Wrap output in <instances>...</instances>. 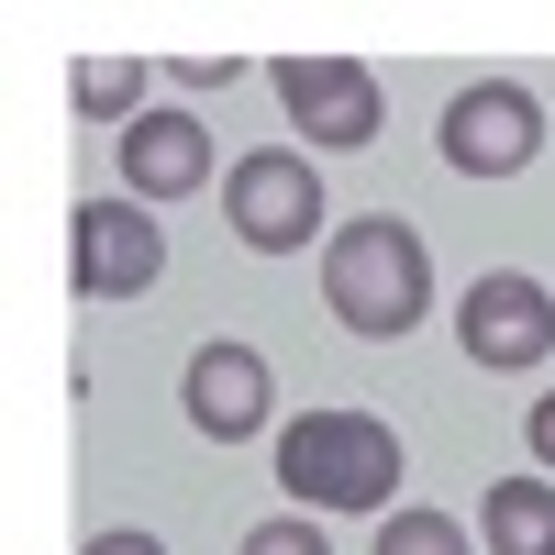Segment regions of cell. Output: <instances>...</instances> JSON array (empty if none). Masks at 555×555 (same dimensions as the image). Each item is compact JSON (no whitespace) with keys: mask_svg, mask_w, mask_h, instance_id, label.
Segmentation results:
<instances>
[{"mask_svg":"<svg viewBox=\"0 0 555 555\" xmlns=\"http://www.w3.org/2000/svg\"><path fill=\"white\" fill-rule=\"evenodd\" d=\"M167 78H178V89H190V101H201V89H234V78H245V67H234V56H178V67H167Z\"/></svg>","mask_w":555,"mask_h":555,"instance_id":"cell-15","label":"cell"},{"mask_svg":"<svg viewBox=\"0 0 555 555\" xmlns=\"http://www.w3.org/2000/svg\"><path fill=\"white\" fill-rule=\"evenodd\" d=\"M190 423L211 434V444H256L267 423H278V366L256 356V345H201L190 356Z\"/></svg>","mask_w":555,"mask_h":555,"instance_id":"cell-8","label":"cell"},{"mask_svg":"<svg viewBox=\"0 0 555 555\" xmlns=\"http://www.w3.org/2000/svg\"><path fill=\"white\" fill-rule=\"evenodd\" d=\"M67 278L78 300H145L167 278V234L145 201H78L67 211Z\"/></svg>","mask_w":555,"mask_h":555,"instance_id":"cell-6","label":"cell"},{"mask_svg":"<svg viewBox=\"0 0 555 555\" xmlns=\"http://www.w3.org/2000/svg\"><path fill=\"white\" fill-rule=\"evenodd\" d=\"M278 112L300 122V145L311 156H345V145H378V67H356V56H278Z\"/></svg>","mask_w":555,"mask_h":555,"instance_id":"cell-7","label":"cell"},{"mask_svg":"<svg viewBox=\"0 0 555 555\" xmlns=\"http://www.w3.org/2000/svg\"><path fill=\"white\" fill-rule=\"evenodd\" d=\"M378 555H467V522L411 500V512H378Z\"/></svg>","mask_w":555,"mask_h":555,"instance_id":"cell-11","label":"cell"},{"mask_svg":"<svg viewBox=\"0 0 555 555\" xmlns=\"http://www.w3.org/2000/svg\"><path fill=\"white\" fill-rule=\"evenodd\" d=\"M322 211L334 201H322L300 145H256V156L222 167V222H234V245H256V256H300L322 234Z\"/></svg>","mask_w":555,"mask_h":555,"instance_id":"cell-3","label":"cell"},{"mask_svg":"<svg viewBox=\"0 0 555 555\" xmlns=\"http://www.w3.org/2000/svg\"><path fill=\"white\" fill-rule=\"evenodd\" d=\"M522 455H533V478H555V389L522 411Z\"/></svg>","mask_w":555,"mask_h":555,"instance_id":"cell-14","label":"cell"},{"mask_svg":"<svg viewBox=\"0 0 555 555\" xmlns=\"http://www.w3.org/2000/svg\"><path fill=\"white\" fill-rule=\"evenodd\" d=\"M322 300H334L345 334L400 345L411 322L434 311V256H423V234H411L400 211H356V222H334V234H322Z\"/></svg>","mask_w":555,"mask_h":555,"instance_id":"cell-1","label":"cell"},{"mask_svg":"<svg viewBox=\"0 0 555 555\" xmlns=\"http://www.w3.org/2000/svg\"><path fill=\"white\" fill-rule=\"evenodd\" d=\"M278 489H289V512H389L400 489V434L378 411H300V423H278Z\"/></svg>","mask_w":555,"mask_h":555,"instance_id":"cell-2","label":"cell"},{"mask_svg":"<svg viewBox=\"0 0 555 555\" xmlns=\"http://www.w3.org/2000/svg\"><path fill=\"white\" fill-rule=\"evenodd\" d=\"M78 112L89 122H112V112H133V101H145V67H122V56H78Z\"/></svg>","mask_w":555,"mask_h":555,"instance_id":"cell-12","label":"cell"},{"mask_svg":"<svg viewBox=\"0 0 555 555\" xmlns=\"http://www.w3.org/2000/svg\"><path fill=\"white\" fill-rule=\"evenodd\" d=\"M489 555H555V478H500L489 489Z\"/></svg>","mask_w":555,"mask_h":555,"instance_id":"cell-10","label":"cell"},{"mask_svg":"<svg viewBox=\"0 0 555 555\" xmlns=\"http://www.w3.org/2000/svg\"><path fill=\"white\" fill-rule=\"evenodd\" d=\"M78 555H167V544H156V533H89Z\"/></svg>","mask_w":555,"mask_h":555,"instance_id":"cell-16","label":"cell"},{"mask_svg":"<svg viewBox=\"0 0 555 555\" xmlns=\"http://www.w3.org/2000/svg\"><path fill=\"white\" fill-rule=\"evenodd\" d=\"M201 178H211V122L201 112H133L122 122V190L145 211L156 201H190Z\"/></svg>","mask_w":555,"mask_h":555,"instance_id":"cell-9","label":"cell"},{"mask_svg":"<svg viewBox=\"0 0 555 555\" xmlns=\"http://www.w3.org/2000/svg\"><path fill=\"white\" fill-rule=\"evenodd\" d=\"M455 345H467V366H489V378H533L555 356V289L533 267H478V289L455 300Z\"/></svg>","mask_w":555,"mask_h":555,"instance_id":"cell-4","label":"cell"},{"mask_svg":"<svg viewBox=\"0 0 555 555\" xmlns=\"http://www.w3.org/2000/svg\"><path fill=\"white\" fill-rule=\"evenodd\" d=\"M544 156V101L522 78H467L444 101V167L455 178H522Z\"/></svg>","mask_w":555,"mask_h":555,"instance_id":"cell-5","label":"cell"},{"mask_svg":"<svg viewBox=\"0 0 555 555\" xmlns=\"http://www.w3.org/2000/svg\"><path fill=\"white\" fill-rule=\"evenodd\" d=\"M234 555H334V544H322V522H311V512H267Z\"/></svg>","mask_w":555,"mask_h":555,"instance_id":"cell-13","label":"cell"}]
</instances>
